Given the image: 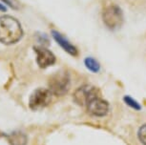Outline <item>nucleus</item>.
I'll use <instances>...</instances> for the list:
<instances>
[{
    "mask_svg": "<svg viewBox=\"0 0 146 145\" xmlns=\"http://www.w3.org/2000/svg\"><path fill=\"white\" fill-rule=\"evenodd\" d=\"M70 75L65 71H60L54 73L49 79V90L57 97L64 95L70 89Z\"/></svg>",
    "mask_w": 146,
    "mask_h": 145,
    "instance_id": "nucleus-2",
    "label": "nucleus"
},
{
    "mask_svg": "<svg viewBox=\"0 0 146 145\" xmlns=\"http://www.w3.org/2000/svg\"><path fill=\"white\" fill-rule=\"evenodd\" d=\"M123 13L117 5H110L103 10L102 20L107 28L112 31L119 29L123 24Z\"/></svg>",
    "mask_w": 146,
    "mask_h": 145,
    "instance_id": "nucleus-3",
    "label": "nucleus"
},
{
    "mask_svg": "<svg viewBox=\"0 0 146 145\" xmlns=\"http://www.w3.org/2000/svg\"><path fill=\"white\" fill-rule=\"evenodd\" d=\"M34 50L36 54V62L40 68L44 69V68H47L54 64L56 56L48 49L42 47V46H35Z\"/></svg>",
    "mask_w": 146,
    "mask_h": 145,
    "instance_id": "nucleus-7",
    "label": "nucleus"
},
{
    "mask_svg": "<svg viewBox=\"0 0 146 145\" xmlns=\"http://www.w3.org/2000/svg\"><path fill=\"white\" fill-rule=\"evenodd\" d=\"M0 11H1V12H5V11H6V7L3 6L2 4H0Z\"/></svg>",
    "mask_w": 146,
    "mask_h": 145,
    "instance_id": "nucleus-14",
    "label": "nucleus"
},
{
    "mask_svg": "<svg viewBox=\"0 0 146 145\" xmlns=\"http://www.w3.org/2000/svg\"><path fill=\"white\" fill-rule=\"evenodd\" d=\"M52 95L50 90L38 88L33 93L29 100V105L32 110H39L44 107H46L52 100Z\"/></svg>",
    "mask_w": 146,
    "mask_h": 145,
    "instance_id": "nucleus-4",
    "label": "nucleus"
},
{
    "mask_svg": "<svg viewBox=\"0 0 146 145\" xmlns=\"http://www.w3.org/2000/svg\"><path fill=\"white\" fill-rule=\"evenodd\" d=\"M52 35H53L54 39L57 42V44H59L60 47L65 52H67L69 54H71V56H78V49L72 44L65 36H63L60 32L53 30V31H52Z\"/></svg>",
    "mask_w": 146,
    "mask_h": 145,
    "instance_id": "nucleus-8",
    "label": "nucleus"
},
{
    "mask_svg": "<svg viewBox=\"0 0 146 145\" xmlns=\"http://www.w3.org/2000/svg\"><path fill=\"white\" fill-rule=\"evenodd\" d=\"M3 2H5L6 4H8L9 6H11V7H13V8H15V6H13V4H12V2L10 1V0H2Z\"/></svg>",
    "mask_w": 146,
    "mask_h": 145,
    "instance_id": "nucleus-13",
    "label": "nucleus"
},
{
    "mask_svg": "<svg viewBox=\"0 0 146 145\" xmlns=\"http://www.w3.org/2000/svg\"><path fill=\"white\" fill-rule=\"evenodd\" d=\"M88 113L95 117H104L109 111V104L100 95L92 98L85 106Z\"/></svg>",
    "mask_w": 146,
    "mask_h": 145,
    "instance_id": "nucleus-6",
    "label": "nucleus"
},
{
    "mask_svg": "<svg viewBox=\"0 0 146 145\" xmlns=\"http://www.w3.org/2000/svg\"><path fill=\"white\" fill-rule=\"evenodd\" d=\"M84 63L87 69L91 71V72H93V73L100 72V65L95 58H93V57H87V58L84 60Z\"/></svg>",
    "mask_w": 146,
    "mask_h": 145,
    "instance_id": "nucleus-10",
    "label": "nucleus"
},
{
    "mask_svg": "<svg viewBox=\"0 0 146 145\" xmlns=\"http://www.w3.org/2000/svg\"><path fill=\"white\" fill-rule=\"evenodd\" d=\"M8 140L11 145H26L27 144V136L21 132H13L8 136Z\"/></svg>",
    "mask_w": 146,
    "mask_h": 145,
    "instance_id": "nucleus-9",
    "label": "nucleus"
},
{
    "mask_svg": "<svg viewBox=\"0 0 146 145\" xmlns=\"http://www.w3.org/2000/svg\"><path fill=\"white\" fill-rule=\"evenodd\" d=\"M124 101H125V103L127 105H129L130 107H132L133 109H135V110H140V105H139V103L137 102V100H135L134 98H132L131 97H124Z\"/></svg>",
    "mask_w": 146,
    "mask_h": 145,
    "instance_id": "nucleus-11",
    "label": "nucleus"
},
{
    "mask_svg": "<svg viewBox=\"0 0 146 145\" xmlns=\"http://www.w3.org/2000/svg\"><path fill=\"white\" fill-rule=\"evenodd\" d=\"M137 136H139V141L141 142L143 145H146V124L142 125L139 128V133H137Z\"/></svg>",
    "mask_w": 146,
    "mask_h": 145,
    "instance_id": "nucleus-12",
    "label": "nucleus"
},
{
    "mask_svg": "<svg viewBox=\"0 0 146 145\" xmlns=\"http://www.w3.org/2000/svg\"><path fill=\"white\" fill-rule=\"evenodd\" d=\"M22 35L23 30L17 19L10 15L0 17V42L2 44H15L21 39Z\"/></svg>",
    "mask_w": 146,
    "mask_h": 145,
    "instance_id": "nucleus-1",
    "label": "nucleus"
},
{
    "mask_svg": "<svg viewBox=\"0 0 146 145\" xmlns=\"http://www.w3.org/2000/svg\"><path fill=\"white\" fill-rule=\"evenodd\" d=\"M100 95L98 88L91 85H83L76 90L74 94V100L79 106H86L92 98Z\"/></svg>",
    "mask_w": 146,
    "mask_h": 145,
    "instance_id": "nucleus-5",
    "label": "nucleus"
}]
</instances>
